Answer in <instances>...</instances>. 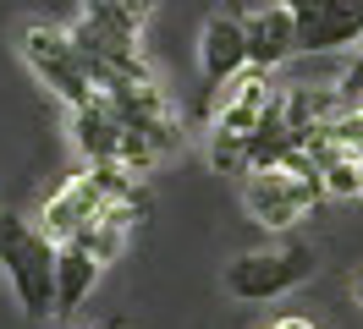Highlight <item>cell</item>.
I'll list each match as a JSON object with an SVG mask.
<instances>
[{
  "label": "cell",
  "mask_w": 363,
  "mask_h": 329,
  "mask_svg": "<svg viewBox=\"0 0 363 329\" xmlns=\"http://www.w3.org/2000/svg\"><path fill=\"white\" fill-rule=\"evenodd\" d=\"M341 99H347V110H358L363 105V55H358V61H352V66H347V71H341Z\"/></svg>",
  "instance_id": "13"
},
{
  "label": "cell",
  "mask_w": 363,
  "mask_h": 329,
  "mask_svg": "<svg viewBox=\"0 0 363 329\" xmlns=\"http://www.w3.org/2000/svg\"><path fill=\"white\" fill-rule=\"evenodd\" d=\"M72 132H77V149L89 154V165H121V143H127V121L116 115V105L99 93L89 105L72 110Z\"/></svg>",
  "instance_id": "7"
},
{
  "label": "cell",
  "mask_w": 363,
  "mask_h": 329,
  "mask_svg": "<svg viewBox=\"0 0 363 329\" xmlns=\"http://www.w3.org/2000/svg\"><path fill=\"white\" fill-rule=\"evenodd\" d=\"M281 6H286V11H297V22H303V17H314L325 0H281Z\"/></svg>",
  "instance_id": "14"
},
{
  "label": "cell",
  "mask_w": 363,
  "mask_h": 329,
  "mask_svg": "<svg viewBox=\"0 0 363 329\" xmlns=\"http://www.w3.org/2000/svg\"><path fill=\"white\" fill-rule=\"evenodd\" d=\"M281 105H286V121H292V132L308 143L314 132H325L330 121H341L347 115V99H341V88H308V83H297V88H281Z\"/></svg>",
  "instance_id": "10"
},
{
  "label": "cell",
  "mask_w": 363,
  "mask_h": 329,
  "mask_svg": "<svg viewBox=\"0 0 363 329\" xmlns=\"http://www.w3.org/2000/svg\"><path fill=\"white\" fill-rule=\"evenodd\" d=\"M352 296H358V307H363V280H358V285H352Z\"/></svg>",
  "instance_id": "16"
},
{
  "label": "cell",
  "mask_w": 363,
  "mask_h": 329,
  "mask_svg": "<svg viewBox=\"0 0 363 329\" xmlns=\"http://www.w3.org/2000/svg\"><path fill=\"white\" fill-rule=\"evenodd\" d=\"M242 22H248V55L259 71H275L297 55V11H286L281 0H270L264 11H253Z\"/></svg>",
  "instance_id": "8"
},
{
  "label": "cell",
  "mask_w": 363,
  "mask_h": 329,
  "mask_svg": "<svg viewBox=\"0 0 363 329\" xmlns=\"http://www.w3.org/2000/svg\"><path fill=\"white\" fill-rule=\"evenodd\" d=\"M55 263H61V241L45 225H33L23 214H0V269H6L28 318L55 313Z\"/></svg>",
  "instance_id": "1"
},
{
  "label": "cell",
  "mask_w": 363,
  "mask_h": 329,
  "mask_svg": "<svg viewBox=\"0 0 363 329\" xmlns=\"http://www.w3.org/2000/svg\"><path fill=\"white\" fill-rule=\"evenodd\" d=\"M363 39V0H325L314 17L297 22V50H341V44Z\"/></svg>",
  "instance_id": "9"
},
{
  "label": "cell",
  "mask_w": 363,
  "mask_h": 329,
  "mask_svg": "<svg viewBox=\"0 0 363 329\" xmlns=\"http://www.w3.org/2000/svg\"><path fill=\"white\" fill-rule=\"evenodd\" d=\"M275 88H270V71H259V66H248L242 77H231L220 93H215V110H209V127L220 132H242L248 137L259 121H264V110H270Z\"/></svg>",
  "instance_id": "6"
},
{
  "label": "cell",
  "mask_w": 363,
  "mask_h": 329,
  "mask_svg": "<svg viewBox=\"0 0 363 329\" xmlns=\"http://www.w3.org/2000/svg\"><path fill=\"white\" fill-rule=\"evenodd\" d=\"M358 197H363V192H358Z\"/></svg>",
  "instance_id": "17"
},
{
  "label": "cell",
  "mask_w": 363,
  "mask_h": 329,
  "mask_svg": "<svg viewBox=\"0 0 363 329\" xmlns=\"http://www.w3.org/2000/svg\"><path fill=\"white\" fill-rule=\"evenodd\" d=\"M23 61L33 66V71H39V83L55 88L72 110L89 105V99H99L83 50H77L72 33H61V28H50V22H28V28H23Z\"/></svg>",
  "instance_id": "4"
},
{
  "label": "cell",
  "mask_w": 363,
  "mask_h": 329,
  "mask_svg": "<svg viewBox=\"0 0 363 329\" xmlns=\"http://www.w3.org/2000/svg\"><path fill=\"white\" fill-rule=\"evenodd\" d=\"M319 197H330V192H325V171H319V159L308 149H292L286 165L242 175V203H248V214L259 219V225H270V231L297 225V214L314 209Z\"/></svg>",
  "instance_id": "2"
},
{
  "label": "cell",
  "mask_w": 363,
  "mask_h": 329,
  "mask_svg": "<svg viewBox=\"0 0 363 329\" xmlns=\"http://www.w3.org/2000/svg\"><path fill=\"white\" fill-rule=\"evenodd\" d=\"M270 329H314V324H308V318H297V313H286V318H275Z\"/></svg>",
  "instance_id": "15"
},
{
  "label": "cell",
  "mask_w": 363,
  "mask_h": 329,
  "mask_svg": "<svg viewBox=\"0 0 363 329\" xmlns=\"http://www.w3.org/2000/svg\"><path fill=\"white\" fill-rule=\"evenodd\" d=\"M99 269H105V263L94 258L89 247L61 241V263H55V313H77L83 296L94 291V280H99Z\"/></svg>",
  "instance_id": "11"
},
{
  "label": "cell",
  "mask_w": 363,
  "mask_h": 329,
  "mask_svg": "<svg viewBox=\"0 0 363 329\" xmlns=\"http://www.w3.org/2000/svg\"><path fill=\"white\" fill-rule=\"evenodd\" d=\"M314 247L308 241H286V247H270V253H242L237 263H226V291L242 296V302H275L314 275Z\"/></svg>",
  "instance_id": "3"
},
{
  "label": "cell",
  "mask_w": 363,
  "mask_h": 329,
  "mask_svg": "<svg viewBox=\"0 0 363 329\" xmlns=\"http://www.w3.org/2000/svg\"><path fill=\"white\" fill-rule=\"evenodd\" d=\"M209 165L220 175H242L253 171V154H248V137L242 132H220V127H209Z\"/></svg>",
  "instance_id": "12"
},
{
  "label": "cell",
  "mask_w": 363,
  "mask_h": 329,
  "mask_svg": "<svg viewBox=\"0 0 363 329\" xmlns=\"http://www.w3.org/2000/svg\"><path fill=\"white\" fill-rule=\"evenodd\" d=\"M253 66L248 55V22L231 17V11H215L204 22V39H199V99H193V115H204L215 110V93L231 83V77H242Z\"/></svg>",
  "instance_id": "5"
}]
</instances>
